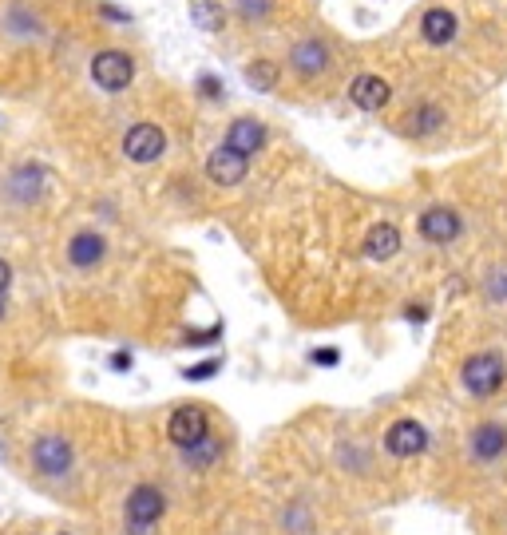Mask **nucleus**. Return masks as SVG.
I'll use <instances>...</instances> for the list:
<instances>
[{
    "label": "nucleus",
    "mask_w": 507,
    "mask_h": 535,
    "mask_svg": "<svg viewBox=\"0 0 507 535\" xmlns=\"http://www.w3.org/2000/svg\"><path fill=\"white\" fill-rule=\"evenodd\" d=\"M163 151H167V135H163V127H155V123H135V127L123 135V155H127L131 163H139V167L159 163Z\"/></svg>",
    "instance_id": "nucleus-5"
},
{
    "label": "nucleus",
    "mask_w": 507,
    "mask_h": 535,
    "mask_svg": "<svg viewBox=\"0 0 507 535\" xmlns=\"http://www.w3.org/2000/svg\"><path fill=\"white\" fill-rule=\"evenodd\" d=\"M329 68H333V52H329L325 40L305 36V40H298V44L290 48V72H298L302 80H317V76H325Z\"/></svg>",
    "instance_id": "nucleus-8"
},
{
    "label": "nucleus",
    "mask_w": 507,
    "mask_h": 535,
    "mask_svg": "<svg viewBox=\"0 0 507 535\" xmlns=\"http://www.w3.org/2000/svg\"><path fill=\"white\" fill-rule=\"evenodd\" d=\"M234 8H238V16H242L246 24H262V20L270 16L274 0H234Z\"/></svg>",
    "instance_id": "nucleus-22"
},
{
    "label": "nucleus",
    "mask_w": 507,
    "mask_h": 535,
    "mask_svg": "<svg viewBox=\"0 0 507 535\" xmlns=\"http://www.w3.org/2000/svg\"><path fill=\"white\" fill-rule=\"evenodd\" d=\"M44 195V167L40 163H16L4 179V199L16 207H32Z\"/></svg>",
    "instance_id": "nucleus-7"
},
{
    "label": "nucleus",
    "mask_w": 507,
    "mask_h": 535,
    "mask_svg": "<svg viewBox=\"0 0 507 535\" xmlns=\"http://www.w3.org/2000/svg\"><path fill=\"white\" fill-rule=\"evenodd\" d=\"M416 230H420L424 242H432V246H448V242L460 238L464 222H460V214L452 211V207H428V211L420 214Z\"/></svg>",
    "instance_id": "nucleus-11"
},
{
    "label": "nucleus",
    "mask_w": 507,
    "mask_h": 535,
    "mask_svg": "<svg viewBox=\"0 0 507 535\" xmlns=\"http://www.w3.org/2000/svg\"><path fill=\"white\" fill-rule=\"evenodd\" d=\"M111 369H131V353H111Z\"/></svg>",
    "instance_id": "nucleus-29"
},
{
    "label": "nucleus",
    "mask_w": 507,
    "mask_h": 535,
    "mask_svg": "<svg viewBox=\"0 0 507 535\" xmlns=\"http://www.w3.org/2000/svg\"><path fill=\"white\" fill-rule=\"evenodd\" d=\"M242 76H246V84L254 88V92H278V80H282V64L278 60H266V56H258V60H250L246 68H242Z\"/></svg>",
    "instance_id": "nucleus-19"
},
{
    "label": "nucleus",
    "mask_w": 507,
    "mask_h": 535,
    "mask_svg": "<svg viewBox=\"0 0 507 535\" xmlns=\"http://www.w3.org/2000/svg\"><path fill=\"white\" fill-rule=\"evenodd\" d=\"M246 175H250V159L242 151H234L230 143H222L206 155V179L214 187H238Z\"/></svg>",
    "instance_id": "nucleus-6"
},
{
    "label": "nucleus",
    "mask_w": 507,
    "mask_h": 535,
    "mask_svg": "<svg viewBox=\"0 0 507 535\" xmlns=\"http://www.w3.org/2000/svg\"><path fill=\"white\" fill-rule=\"evenodd\" d=\"M191 20L203 32H222L226 28V8L218 0H191Z\"/></svg>",
    "instance_id": "nucleus-21"
},
{
    "label": "nucleus",
    "mask_w": 507,
    "mask_h": 535,
    "mask_svg": "<svg viewBox=\"0 0 507 535\" xmlns=\"http://www.w3.org/2000/svg\"><path fill=\"white\" fill-rule=\"evenodd\" d=\"M92 80H96V88H103L107 96L127 92V84L135 80V56L131 52H119V48H107L100 56H92Z\"/></svg>",
    "instance_id": "nucleus-3"
},
{
    "label": "nucleus",
    "mask_w": 507,
    "mask_h": 535,
    "mask_svg": "<svg viewBox=\"0 0 507 535\" xmlns=\"http://www.w3.org/2000/svg\"><path fill=\"white\" fill-rule=\"evenodd\" d=\"M12 290V266L0 258V294H8Z\"/></svg>",
    "instance_id": "nucleus-28"
},
{
    "label": "nucleus",
    "mask_w": 507,
    "mask_h": 535,
    "mask_svg": "<svg viewBox=\"0 0 507 535\" xmlns=\"http://www.w3.org/2000/svg\"><path fill=\"white\" fill-rule=\"evenodd\" d=\"M100 16H107V20H115V24H127V20H131V12L115 8V4H100Z\"/></svg>",
    "instance_id": "nucleus-27"
},
{
    "label": "nucleus",
    "mask_w": 507,
    "mask_h": 535,
    "mask_svg": "<svg viewBox=\"0 0 507 535\" xmlns=\"http://www.w3.org/2000/svg\"><path fill=\"white\" fill-rule=\"evenodd\" d=\"M444 127V107L436 104H416L405 111V119H401V131L405 135H412V139H428V135H436Z\"/></svg>",
    "instance_id": "nucleus-17"
},
{
    "label": "nucleus",
    "mask_w": 507,
    "mask_h": 535,
    "mask_svg": "<svg viewBox=\"0 0 507 535\" xmlns=\"http://www.w3.org/2000/svg\"><path fill=\"white\" fill-rule=\"evenodd\" d=\"M266 139H270V135H266V123H262V119H254V115L234 119V123H230V131H226V143H230L234 151H242L246 159H250V155H258V151L266 147Z\"/></svg>",
    "instance_id": "nucleus-16"
},
{
    "label": "nucleus",
    "mask_w": 507,
    "mask_h": 535,
    "mask_svg": "<svg viewBox=\"0 0 507 535\" xmlns=\"http://www.w3.org/2000/svg\"><path fill=\"white\" fill-rule=\"evenodd\" d=\"M218 456H222V444H218L214 432H206L203 440H195L191 448H183V464L187 468H210V464H218Z\"/></svg>",
    "instance_id": "nucleus-20"
},
{
    "label": "nucleus",
    "mask_w": 507,
    "mask_h": 535,
    "mask_svg": "<svg viewBox=\"0 0 507 535\" xmlns=\"http://www.w3.org/2000/svg\"><path fill=\"white\" fill-rule=\"evenodd\" d=\"M309 361H313V365H337V361H341V353H337V349H313V353H309Z\"/></svg>",
    "instance_id": "nucleus-26"
},
{
    "label": "nucleus",
    "mask_w": 507,
    "mask_h": 535,
    "mask_svg": "<svg viewBox=\"0 0 507 535\" xmlns=\"http://www.w3.org/2000/svg\"><path fill=\"white\" fill-rule=\"evenodd\" d=\"M167 512V496L151 484H139L131 496H127V528L131 535H151V528L163 520Z\"/></svg>",
    "instance_id": "nucleus-4"
},
{
    "label": "nucleus",
    "mask_w": 507,
    "mask_h": 535,
    "mask_svg": "<svg viewBox=\"0 0 507 535\" xmlns=\"http://www.w3.org/2000/svg\"><path fill=\"white\" fill-rule=\"evenodd\" d=\"M199 92H203V100H222V80L218 76H199Z\"/></svg>",
    "instance_id": "nucleus-24"
},
{
    "label": "nucleus",
    "mask_w": 507,
    "mask_h": 535,
    "mask_svg": "<svg viewBox=\"0 0 507 535\" xmlns=\"http://www.w3.org/2000/svg\"><path fill=\"white\" fill-rule=\"evenodd\" d=\"M218 369H222V357H206V361H199V365L183 369V377H187V381H206V377H214Z\"/></svg>",
    "instance_id": "nucleus-23"
},
{
    "label": "nucleus",
    "mask_w": 507,
    "mask_h": 535,
    "mask_svg": "<svg viewBox=\"0 0 507 535\" xmlns=\"http://www.w3.org/2000/svg\"><path fill=\"white\" fill-rule=\"evenodd\" d=\"M222 337V325H210L203 333H187V345H206V341H218Z\"/></svg>",
    "instance_id": "nucleus-25"
},
{
    "label": "nucleus",
    "mask_w": 507,
    "mask_h": 535,
    "mask_svg": "<svg viewBox=\"0 0 507 535\" xmlns=\"http://www.w3.org/2000/svg\"><path fill=\"white\" fill-rule=\"evenodd\" d=\"M456 36H460V20H456L452 8L436 4V8H428V12L420 16V40H424V44H432V48H448Z\"/></svg>",
    "instance_id": "nucleus-13"
},
{
    "label": "nucleus",
    "mask_w": 507,
    "mask_h": 535,
    "mask_svg": "<svg viewBox=\"0 0 507 535\" xmlns=\"http://www.w3.org/2000/svg\"><path fill=\"white\" fill-rule=\"evenodd\" d=\"M468 452H472V460H480V464H496V460H504L507 456V425L500 421H484V425L472 428V436H468Z\"/></svg>",
    "instance_id": "nucleus-12"
},
{
    "label": "nucleus",
    "mask_w": 507,
    "mask_h": 535,
    "mask_svg": "<svg viewBox=\"0 0 507 535\" xmlns=\"http://www.w3.org/2000/svg\"><path fill=\"white\" fill-rule=\"evenodd\" d=\"M397 250H401V230H397L393 222H377V226L365 234V258L389 262Z\"/></svg>",
    "instance_id": "nucleus-18"
},
{
    "label": "nucleus",
    "mask_w": 507,
    "mask_h": 535,
    "mask_svg": "<svg viewBox=\"0 0 507 535\" xmlns=\"http://www.w3.org/2000/svg\"><path fill=\"white\" fill-rule=\"evenodd\" d=\"M28 464H32L36 476H48V480L68 476L72 464H76L72 440H68L64 432H44V436H36L32 448H28Z\"/></svg>",
    "instance_id": "nucleus-1"
},
{
    "label": "nucleus",
    "mask_w": 507,
    "mask_h": 535,
    "mask_svg": "<svg viewBox=\"0 0 507 535\" xmlns=\"http://www.w3.org/2000/svg\"><path fill=\"white\" fill-rule=\"evenodd\" d=\"M428 448V428L420 425V421H393L389 432H385V452L389 456H397V460H412V456H420Z\"/></svg>",
    "instance_id": "nucleus-10"
},
{
    "label": "nucleus",
    "mask_w": 507,
    "mask_h": 535,
    "mask_svg": "<svg viewBox=\"0 0 507 535\" xmlns=\"http://www.w3.org/2000/svg\"><path fill=\"white\" fill-rule=\"evenodd\" d=\"M8 318V294H0V321Z\"/></svg>",
    "instance_id": "nucleus-30"
},
{
    "label": "nucleus",
    "mask_w": 507,
    "mask_h": 535,
    "mask_svg": "<svg viewBox=\"0 0 507 535\" xmlns=\"http://www.w3.org/2000/svg\"><path fill=\"white\" fill-rule=\"evenodd\" d=\"M206 432H210V417H206L203 405H179L167 421V440L175 448H191L195 440H203Z\"/></svg>",
    "instance_id": "nucleus-9"
},
{
    "label": "nucleus",
    "mask_w": 507,
    "mask_h": 535,
    "mask_svg": "<svg viewBox=\"0 0 507 535\" xmlns=\"http://www.w3.org/2000/svg\"><path fill=\"white\" fill-rule=\"evenodd\" d=\"M103 258H107V238H103V234H96V230L72 234V242H68V262H72L76 270H96Z\"/></svg>",
    "instance_id": "nucleus-15"
},
{
    "label": "nucleus",
    "mask_w": 507,
    "mask_h": 535,
    "mask_svg": "<svg viewBox=\"0 0 507 535\" xmlns=\"http://www.w3.org/2000/svg\"><path fill=\"white\" fill-rule=\"evenodd\" d=\"M460 381H464V389L476 397V401H488V397H496L500 389H504L507 381V365L500 353H476V357H468L464 361V369H460Z\"/></svg>",
    "instance_id": "nucleus-2"
},
{
    "label": "nucleus",
    "mask_w": 507,
    "mask_h": 535,
    "mask_svg": "<svg viewBox=\"0 0 507 535\" xmlns=\"http://www.w3.org/2000/svg\"><path fill=\"white\" fill-rule=\"evenodd\" d=\"M393 100V88H389V80H381V76H373V72H361L353 84H349V104L361 107V111H385Z\"/></svg>",
    "instance_id": "nucleus-14"
}]
</instances>
